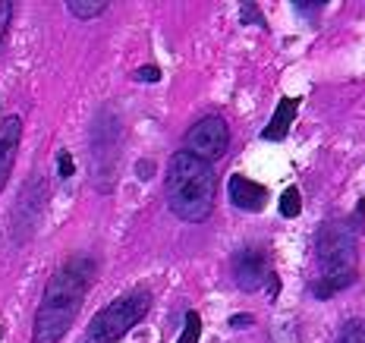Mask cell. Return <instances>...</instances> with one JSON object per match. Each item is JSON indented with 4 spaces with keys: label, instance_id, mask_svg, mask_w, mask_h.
<instances>
[{
    "label": "cell",
    "instance_id": "1",
    "mask_svg": "<svg viewBox=\"0 0 365 343\" xmlns=\"http://www.w3.org/2000/svg\"><path fill=\"white\" fill-rule=\"evenodd\" d=\"M98 262L91 255H70L60 268L51 274L48 287L38 302L32 322V343H60L70 331V324L79 315L86 302L88 284L95 280Z\"/></svg>",
    "mask_w": 365,
    "mask_h": 343
},
{
    "label": "cell",
    "instance_id": "2",
    "mask_svg": "<svg viewBox=\"0 0 365 343\" xmlns=\"http://www.w3.org/2000/svg\"><path fill=\"white\" fill-rule=\"evenodd\" d=\"M359 230L356 220H328L318 230L315 258H318V277L312 280V296L315 300H331L340 290H346L356 280V265H359Z\"/></svg>",
    "mask_w": 365,
    "mask_h": 343
},
{
    "label": "cell",
    "instance_id": "3",
    "mask_svg": "<svg viewBox=\"0 0 365 343\" xmlns=\"http://www.w3.org/2000/svg\"><path fill=\"white\" fill-rule=\"evenodd\" d=\"M215 167L189 151H177L167 164V208L173 211V217L186 220V224H202L215 211Z\"/></svg>",
    "mask_w": 365,
    "mask_h": 343
},
{
    "label": "cell",
    "instance_id": "4",
    "mask_svg": "<svg viewBox=\"0 0 365 343\" xmlns=\"http://www.w3.org/2000/svg\"><path fill=\"white\" fill-rule=\"evenodd\" d=\"M151 309V293L145 287H135L129 293L110 300L108 306L98 312L95 318L88 322L86 340L88 343H117L120 337H126L139 322H145Z\"/></svg>",
    "mask_w": 365,
    "mask_h": 343
},
{
    "label": "cell",
    "instance_id": "5",
    "mask_svg": "<svg viewBox=\"0 0 365 343\" xmlns=\"http://www.w3.org/2000/svg\"><path fill=\"white\" fill-rule=\"evenodd\" d=\"M123 126H120L117 113L104 108L91 123V173H95L98 193H110L113 177H117V155L120 139H123Z\"/></svg>",
    "mask_w": 365,
    "mask_h": 343
},
{
    "label": "cell",
    "instance_id": "6",
    "mask_svg": "<svg viewBox=\"0 0 365 343\" xmlns=\"http://www.w3.org/2000/svg\"><path fill=\"white\" fill-rule=\"evenodd\" d=\"M182 142H186L182 151L202 158L205 164L220 161V158L227 155V148H230V126H227V120L220 117V113H208V117L195 120V123L189 126Z\"/></svg>",
    "mask_w": 365,
    "mask_h": 343
},
{
    "label": "cell",
    "instance_id": "7",
    "mask_svg": "<svg viewBox=\"0 0 365 343\" xmlns=\"http://www.w3.org/2000/svg\"><path fill=\"white\" fill-rule=\"evenodd\" d=\"M268 271V252L262 246H246L233 255V280L242 293H255L258 287H264Z\"/></svg>",
    "mask_w": 365,
    "mask_h": 343
},
{
    "label": "cell",
    "instance_id": "8",
    "mask_svg": "<svg viewBox=\"0 0 365 343\" xmlns=\"http://www.w3.org/2000/svg\"><path fill=\"white\" fill-rule=\"evenodd\" d=\"M227 195H230L233 208L246 211V215H258V211H264V205H268V189H264L262 183L242 177V173H233V177L227 180Z\"/></svg>",
    "mask_w": 365,
    "mask_h": 343
},
{
    "label": "cell",
    "instance_id": "9",
    "mask_svg": "<svg viewBox=\"0 0 365 343\" xmlns=\"http://www.w3.org/2000/svg\"><path fill=\"white\" fill-rule=\"evenodd\" d=\"M19 142H22V120L16 113H10V117L0 120V193H4L6 180L13 173V164H16Z\"/></svg>",
    "mask_w": 365,
    "mask_h": 343
},
{
    "label": "cell",
    "instance_id": "10",
    "mask_svg": "<svg viewBox=\"0 0 365 343\" xmlns=\"http://www.w3.org/2000/svg\"><path fill=\"white\" fill-rule=\"evenodd\" d=\"M299 98H280L277 101V111H274L271 123L262 129V139L264 142H284L287 135H290V126L296 120V113H299Z\"/></svg>",
    "mask_w": 365,
    "mask_h": 343
},
{
    "label": "cell",
    "instance_id": "11",
    "mask_svg": "<svg viewBox=\"0 0 365 343\" xmlns=\"http://www.w3.org/2000/svg\"><path fill=\"white\" fill-rule=\"evenodd\" d=\"M66 10L76 19H95L108 10V0H66Z\"/></svg>",
    "mask_w": 365,
    "mask_h": 343
},
{
    "label": "cell",
    "instance_id": "12",
    "mask_svg": "<svg viewBox=\"0 0 365 343\" xmlns=\"http://www.w3.org/2000/svg\"><path fill=\"white\" fill-rule=\"evenodd\" d=\"M334 343H365V318H349V322H344Z\"/></svg>",
    "mask_w": 365,
    "mask_h": 343
},
{
    "label": "cell",
    "instance_id": "13",
    "mask_svg": "<svg viewBox=\"0 0 365 343\" xmlns=\"http://www.w3.org/2000/svg\"><path fill=\"white\" fill-rule=\"evenodd\" d=\"M280 215H284L287 220H293V217L302 215V195H299V189H296V186L284 189V195H280Z\"/></svg>",
    "mask_w": 365,
    "mask_h": 343
},
{
    "label": "cell",
    "instance_id": "14",
    "mask_svg": "<svg viewBox=\"0 0 365 343\" xmlns=\"http://www.w3.org/2000/svg\"><path fill=\"white\" fill-rule=\"evenodd\" d=\"M199 337H202V315L189 309L186 318H182V334L177 343H199Z\"/></svg>",
    "mask_w": 365,
    "mask_h": 343
},
{
    "label": "cell",
    "instance_id": "15",
    "mask_svg": "<svg viewBox=\"0 0 365 343\" xmlns=\"http://www.w3.org/2000/svg\"><path fill=\"white\" fill-rule=\"evenodd\" d=\"M240 22H242V26H252V22H255V26L268 29V19L262 16V6H258V4H242L240 6Z\"/></svg>",
    "mask_w": 365,
    "mask_h": 343
},
{
    "label": "cell",
    "instance_id": "16",
    "mask_svg": "<svg viewBox=\"0 0 365 343\" xmlns=\"http://www.w3.org/2000/svg\"><path fill=\"white\" fill-rule=\"evenodd\" d=\"M73 173H76L73 155H70V151H60V155H57V177H60V180H70Z\"/></svg>",
    "mask_w": 365,
    "mask_h": 343
},
{
    "label": "cell",
    "instance_id": "17",
    "mask_svg": "<svg viewBox=\"0 0 365 343\" xmlns=\"http://www.w3.org/2000/svg\"><path fill=\"white\" fill-rule=\"evenodd\" d=\"M13 10H16L13 0H0V41H4V35H6V26H10V19H13Z\"/></svg>",
    "mask_w": 365,
    "mask_h": 343
},
{
    "label": "cell",
    "instance_id": "18",
    "mask_svg": "<svg viewBox=\"0 0 365 343\" xmlns=\"http://www.w3.org/2000/svg\"><path fill=\"white\" fill-rule=\"evenodd\" d=\"M135 79L139 82H161V70H158V66H139V70H135Z\"/></svg>",
    "mask_w": 365,
    "mask_h": 343
},
{
    "label": "cell",
    "instance_id": "19",
    "mask_svg": "<svg viewBox=\"0 0 365 343\" xmlns=\"http://www.w3.org/2000/svg\"><path fill=\"white\" fill-rule=\"evenodd\" d=\"M293 10L302 13V16H315V10H322V0H312V4H302V0H296Z\"/></svg>",
    "mask_w": 365,
    "mask_h": 343
},
{
    "label": "cell",
    "instance_id": "20",
    "mask_svg": "<svg viewBox=\"0 0 365 343\" xmlns=\"http://www.w3.org/2000/svg\"><path fill=\"white\" fill-rule=\"evenodd\" d=\"M264 287H268V300H277L280 293V277L274 271H268V277H264Z\"/></svg>",
    "mask_w": 365,
    "mask_h": 343
},
{
    "label": "cell",
    "instance_id": "21",
    "mask_svg": "<svg viewBox=\"0 0 365 343\" xmlns=\"http://www.w3.org/2000/svg\"><path fill=\"white\" fill-rule=\"evenodd\" d=\"M135 177H139V180H151V177H155V161H139V164H135Z\"/></svg>",
    "mask_w": 365,
    "mask_h": 343
},
{
    "label": "cell",
    "instance_id": "22",
    "mask_svg": "<svg viewBox=\"0 0 365 343\" xmlns=\"http://www.w3.org/2000/svg\"><path fill=\"white\" fill-rule=\"evenodd\" d=\"M252 324V315H233L230 318V327H249Z\"/></svg>",
    "mask_w": 365,
    "mask_h": 343
},
{
    "label": "cell",
    "instance_id": "23",
    "mask_svg": "<svg viewBox=\"0 0 365 343\" xmlns=\"http://www.w3.org/2000/svg\"><path fill=\"white\" fill-rule=\"evenodd\" d=\"M0 340H4V327H0Z\"/></svg>",
    "mask_w": 365,
    "mask_h": 343
}]
</instances>
